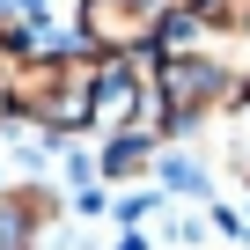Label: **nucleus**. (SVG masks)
<instances>
[{
    "mask_svg": "<svg viewBox=\"0 0 250 250\" xmlns=\"http://www.w3.org/2000/svg\"><path fill=\"white\" fill-rule=\"evenodd\" d=\"M177 0H74L66 15V37L88 52V59H110V66H140L155 52V30L169 22Z\"/></svg>",
    "mask_w": 250,
    "mask_h": 250,
    "instance_id": "obj_1",
    "label": "nucleus"
}]
</instances>
